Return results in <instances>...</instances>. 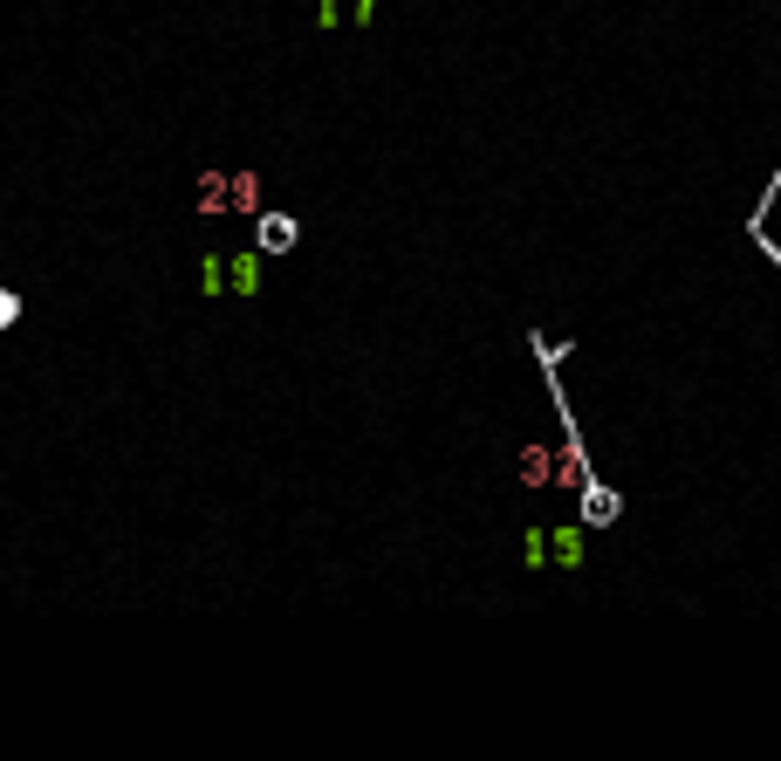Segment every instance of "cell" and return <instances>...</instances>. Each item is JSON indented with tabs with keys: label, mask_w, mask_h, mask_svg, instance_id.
<instances>
[{
	"label": "cell",
	"mask_w": 781,
	"mask_h": 761,
	"mask_svg": "<svg viewBox=\"0 0 781 761\" xmlns=\"http://www.w3.org/2000/svg\"><path fill=\"white\" fill-rule=\"evenodd\" d=\"M220 274H227V296L254 302L261 282H268V254L261 248H220Z\"/></svg>",
	"instance_id": "obj_1"
},
{
	"label": "cell",
	"mask_w": 781,
	"mask_h": 761,
	"mask_svg": "<svg viewBox=\"0 0 781 761\" xmlns=\"http://www.w3.org/2000/svg\"><path fill=\"white\" fill-rule=\"evenodd\" d=\"M542 542H549V570L575 577L590 563V529L583 522H542Z\"/></svg>",
	"instance_id": "obj_2"
},
{
	"label": "cell",
	"mask_w": 781,
	"mask_h": 761,
	"mask_svg": "<svg viewBox=\"0 0 781 761\" xmlns=\"http://www.w3.org/2000/svg\"><path fill=\"white\" fill-rule=\"evenodd\" d=\"M617 508H624V501H617V488H603L597 473L583 480V488H575V522H583V529H610Z\"/></svg>",
	"instance_id": "obj_3"
},
{
	"label": "cell",
	"mask_w": 781,
	"mask_h": 761,
	"mask_svg": "<svg viewBox=\"0 0 781 761\" xmlns=\"http://www.w3.org/2000/svg\"><path fill=\"white\" fill-rule=\"evenodd\" d=\"M296 240H302V220H296V213H268V207L254 213V248H261L268 261H274V254H288Z\"/></svg>",
	"instance_id": "obj_4"
},
{
	"label": "cell",
	"mask_w": 781,
	"mask_h": 761,
	"mask_svg": "<svg viewBox=\"0 0 781 761\" xmlns=\"http://www.w3.org/2000/svg\"><path fill=\"white\" fill-rule=\"evenodd\" d=\"M261 207H268V199H261V172H227V213L254 220Z\"/></svg>",
	"instance_id": "obj_5"
},
{
	"label": "cell",
	"mask_w": 781,
	"mask_h": 761,
	"mask_svg": "<svg viewBox=\"0 0 781 761\" xmlns=\"http://www.w3.org/2000/svg\"><path fill=\"white\" fill-rule=\"evenodd\" d=\"M521 488H555V447H521Z\"/></svg>",
	"instance_id": "obj_6"
},
{
	"label": "cell",
	"mask_w": 781,
	"mask_h": 761,
	"mask_svg": "<svg viewBox=\"0 0 781 761\" xmlns=\"http://www.w3.org/2000/svg\"><path fill=\"white\" fill-rule=\"evenodd\" d=\"M192 213H199V220H220V213H227V172H199V186H192Z\"/></svg>",
	"instance_id": "obj_7"
},
{
	"label": "cell",
	"mask_w": 781,
	"mask_h": 761,
	"mask_svg": "<svg viewBox=\"0 0 781 761\" xmlns=\"http://www.w3.org/2000/svg\"><path fill=\"white\" fill-rule=\"evenodd\" d=\"M192 282H199V296H206V302H227V274H220V248H206V254H199V274H192Z\"/></svg>",
	"instance_id": "obj_8"
},
{
	"label": "cell",
	"mask_w": 781,
	"mask_h": 761,
	"mask_svg": "<svg viewBox=\"0 0 781 761\" xmlns=\"http://www.w3.org/2000/svg\"><path fill=\"white\" fill-rule=\"evenodd\" d=\"M309 28H350V0H309Z\"/></svg>",
	"instance_id": "obj_9"
},
{
	"label": "cell",
	"mask_w": 781,
	"mask_h": 761,
	"mask_svg": "<svg viewBox=\"0 0 781 761\" xmlns=\"http://www.w3.org/2000/svg\"><path fill=\"white\" fill-rule=\"evenodd\" d=\"M521 563H528V570H549V542H542V522H528V529H521Z\"/></svg>",
	"instance_id": "obj_10"
},
{
	"label": "cell",
	"mask_w": 781,
	"mask_h": 761,
	"mask_svg": "<svg viewBox=\"0 0 781 761\" xmlns=\"http://www.w3.org/2000/svg\"><path fill=\"white\" fill-rule=\"evenodd\" d=\"M14 323H21V296L0 289V330H14Z\"/></svg>",
	"instance_id": "obj_11"
},
{
	"label": "cell",
	"mask_w": 781,
	"mask_h": 761,
	"mask_svg": "<svg viewBox=\"0 0 781 761\" xmlns=\"http://www.w3.org/2000/svg\"><path fill=\"white\" fill-rule=\"evenodd\" d=\"M378 21V0H350V28H370Z\"/></svg>",
	"instance_id": "obj_12"
}]
</instances>
